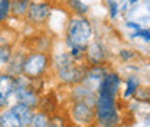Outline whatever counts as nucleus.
<instances>
[{
	"instance_id": "1",
	"label": "nucleus",
	"mask_w": 150,
	"mask_h": 127,
	"mask_svg": "<svg viewBox=\"0 0 150 127\" xmlns=\"http://www.w3.org/2000/svg\"><path fill=\"white\" fill-rule=\"evenodd\" d=\"M115 91L108 88L103 81L100 84V95L97 103V116L104 127H114L118 123V114L115 110Z\"/></svg>"
},
{
	"instance_id": "2",
	"label": "nucleus",
	"mask_w": 150,
	"mask_h": 127,
	"mask_svg": "<svg viewBox=\"0 0 150 127\" xmlns=\"http://www.w3.org/2000/svg\"><path fill=\"white\" fill-rule=\"evenodd\" d=\"M93 33L91 23L84 18H75L69 22L67 43L72 48H78L84 51L87 48V40Z\"/></svg>"
},
{
	"instance_id": "3",
	"label": "nucleus",
	"mask_w": 150,
	"mask_h": 127,
	"mask_svg": "<svg viewBox=\"0 0 150 127\" xmlns=\"http://www.w3.org/2000/svg\"><path fill=\"white\" fill-rule=\"evenodd\" d=\"M48 65V58L45 54H35L30 55L26 61H23V72L28 77H39L40 74H43V71L46 70Z\"/></svg>"
},
{
	"instance_id": "4",
	"label": "nucleus",
	"mask_w": 150,
	"mask_h": 127,
	"mask_svg": "<svg viewBox=\"0 0 150 127\" xmlns=\"http://www.w3.org/2000/svg\"><path fill=\"white\" fill-rule=\"evenodd\" d=\"M62 59H64V64L59 65V77L64 81H67V82H75V81L81 79L82 78V72L74 65L71 56L64 55Z\"/></svg>"
},
{
	"instance_id": "5",
	"label": "nucleus",
	"mask_w": 150,
	"mask_h": 127,
	"mask_svg": "<svg viewBox=\"0 0 150 127\" xmlns=\"http://www.w3.org/2000/svg\"><path fill=\"white\" fill-rule=\"evenodd\" d=\"M72 116H74L75 121L79 123V124H88L94 120V110L85 104V103H76L72 109Z\"/></svg>"
},
{
	"instance_id": "6",
	"label": "nucleus",
	"mask_w": 150,
	"mask_h": 127,
	"mask_svg": "<svg viewBox=\"0 0 150 127\" xmlns=\"http://www.w3.org/2000/svg\"><path fill=\"white\" fill-rule=\"evenodd\" d=\"M28 10H29V19L32 22L40 23V22L46 20V18L49 16L51 7L48 3H30Z\"/></svg>"
},
{
	"instance_id": "7",
	"label": "nucleus",
	"mask_w": 150,
	"mask_h": 127,
	"mask_svg": "<svg viewBox=\"0 0 150 127\" xmlns=\"http://www.w3.org/2000/svg\"><path fill=\"white\" fill-rule=\"evenodd\" d=\"M16 97L19 100V104H23L29 109H32L38 103V98L35 95V92L28 88V85H16Z\"/></svg>"
},
{
	"instance_id": "8",
	"label": "nucleus",
	"mask_w": 150,
	"mask_h": 127,
	"mask_svg": "<svg viewBox=\"0 0 150 127\" xmlns=\"http://www.w3.org/2000/svg\"><path fill=\"white\" fill-rule=\"evenodd\" d=\"M16 90V79L10 75H0V95L3 98H9V95Z\"/></svg>"
},
{
	"instance_id": "9",
	"label": "nucleus",
	"mask_w": 150,
	"mask_h": 127,
	"mask_svg": "<svg viewBox=\"0 0 150 127\" xmlns=\"http://www.w3.org/2000/svg\"><path fill=\"white\" fill-rule=\"evenodd\" d=\"M12 113L18 117V120L20 121L22 126H26L29 123H32V118H33V114H32V110L23 104H16L15 107H12Z\"/></svg>"
},
{
	"instance_id": "10",
	"label": "nucleus",
	"mask_w": 150,
	"mask_h": 127,
	"mask_svg": "<svg viewBox=\"0 0 150 127\" xmlns=\"http://www.w3.org/2000/svg\"><path fill=\"white\" fill-rule=\"evenodd\" d=\"M0 127H23L12 110H6L0 114Z\"/></svg>"
},
{
	"instance_id": "11",
	"label": "nucleus",
	"mask_w": 150,
	"mask_h": 127,
	"mask_svg": "<svg viewBox=\"0 0 150 127\" xmlns=\"http://www.w3.org/2000/svg\"><path fill=\"white\" fill-rule=\"evenodd\" d=\"M88 56H90V59L93 61L94 64H98V62L104 58V52H103L101 45H98V43H93V45H91V48L88 49Z\"/></svg>"
},
{
	"instance_id": "12",
	"label": "nucleus",
	"mask_w": 150,
	"mask_h": 127,
	"mask_svg": "<svg viewBox=\"0 0 150 127\" xmlns=\"http://www.w3.org/2000/svg\"><path fill=\"white\" fill-rule=\"evenodd\" d=\"M10 46L3 38H0V62H7L10 59Z\"/></svg>"
},
{
	"instance_id": "13",
	"label": "nucleus",
	"mask_w": 150,
	"mask_h": 127,
	"mask_svg": "<svg viewBox=\"0 0 150 127\" xmlns=\"http://www.w3.org/2000/svg\"><path fill=\"white\" fill-rule=\"evenodd\" d=\"M32 126L33 127H49V120L46 118V116L43 113H39V114L33 116Z\"/></svg>"
},
{
	"instance_id": "14",
	"label": "nucleus",
	"mask_w": 150,
	"mask_h": 127,
	"mask_svg": "<svg viewBox=\"0 0 150 127\" xmlns=\"http://www.w3.org/2000/svg\"><path fill=\"white\" fill-rule=\"evenodd\" d=\"M29 4H30L29 1H16V3H13V6H12L13 13H15V15H23V13L28 10Z\"/></svg>"
},
{
	"instance_id": "15",
	"label": "nucleus",
	"mask_w": 150,
	"mask_h": 127,
	"mask_svg": "<svg viewBox=\"0 0 150 127\" xmlns=\"http://www.w3.org/2000/svg\"><path fill=\"white\" fill-rule=\"evenodd\" d=\"M9 9H10V1H7V0H1V1H0V20L7 16Z\"/></svg>"
},
{
	"instance_id": "16",
	"label": "nucleus",
	"mask_w": 150,
	"mask_h": 127,
	"mask_svg": "<svg viewBox=\"0 0 150 127\" xmlns=\"http://www.w3.org/2000/svg\"><path fill=\"white\" fill-rule=\"evenodd\" d=\"M137 81L134 79V78H130L129 79V82H127V90H126V92H124V95L126 97H130V95H133V92L137 90Z\"/></svg>"
},
{
	"instance_id": "17",
	"label": "nucleus",
	"mask_w": 150,
	"mask_h": 127,
	"mask_svg": "<svg viewBox=\"0 0 150 127\" xmlns=\"http://www.w3.org/2000/svg\"><path fill=\"white\" fill-rule=\"evenodd\" d=\"M88 75H90L91 78L98 79V78H103V77L105 75V71H104V68H101V67H94L93 70L88 72Z\"/></svg>"
},
{
	"instance_id": "18",
	"label": "nucleus",
	"mask_w": 150,
	"mask_h": 127,
	"mask_svg": "<svg viewBox=\"0 0 150 127\" xmlns=\"http://www.w3.org/2000/svg\"><path fill=\"white\" fill-rule=\"evenodd\" d=\"M69 4L74 7L76 12H79V13H85V12H88V6H87L85 3H82V1H71Z\"/></svg>"
},
{
	"instance_id": "19",
	"label": "nucleus",
	"mask_w": 150,
	"mask_h": 127,
	"mask_svg": "<svg viewBox=\"0 0 150 127\" xmlns=\"http://www.w3.org/2000/svg\"><path fill=\"white\" fill-rule=\"evenodd\" d=\"M49 127H65V120L62 117H52L49 120Z\"/></svg>"
},
{
	"instance_id": "20",
	"label": "nucleus",
	"mask_w": 150,
	"mask_h": 127,
	"mask_svg": "<svg viewBox=\"0 0 150 127\" xmlns=\"http://www.w3.org/2000/svg\"><path fill=\"white\" fill-rule=\"evenodd\" d=\"M137 36H142L146 42H149L150 40V32L147 29H140V31H137V33L133 35V38H137Z\"/></svg>"
},
{
	"instance_id": "21",
	"label": "nucleus",
	"mask_w": 150,
	"mask_h": 127,
	"mask_svg": "<svg viewBox=\"0 0 150 127\" xmlns=\"http://www.w3.org/2000/svg\"><path fill=\"white\" fill-rule=\"evenodd\" d=\"M108 6H110V10H111V18L114 19L115 16H117V3L115 1H108Z\"/></svg>"
},
{
	"instance_id": "22",
	"label": "nucleus",
	"mask_w": 150,
	"mask_h": 127,
	"mask_svg": "<svg viewBox=\"0 0 150 127\" xmlns=\"http://www.w3.org/2000/svg\"><path fill=\"white\" fill-rule=\"evenodd\" d=\"M127 26H129V28H133V29H136V31H140V29H142V28H140V25L133 23V22H129V23H127Z\"/></svg>"
},
{
	"instance_id": "23",
	"label": "nucleus",
	"mask_w": 150,
	"mask_h": 127,
	"mask_svg": "<svg viewBox=\"0 0 150 127\" xmlns=\"http://www.w3.org/2000/svg\"><path fill=\"white\" fill-rule=\"evenodd\" d=\"M121 56L123 58H126V59H129L133 56V52H129V51H121Z\"/></svg>"
},
{
	"instance_id": "24",
	"label": "nucleus",
	"mask_w": 150,
	"mask_h": 127,
	"mask_svg": "<svg viewBox=\"0 0 150 127\" xmlns=\"http://www.w3.org/2000/svg\"><path fill=\"white\" fill-rule=\"evenodd\" d=\"M6 104H7V100H6V98H3V97L0 95V107H4Z\"/></svg>"
}]
</instances>
